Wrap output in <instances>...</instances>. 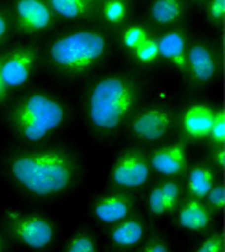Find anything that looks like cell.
I'll list each match as a JSON object with an SVG mask.
<instances>
[{
	"label": "cell",
	"instance_id": "obj_12",
	"mask_svg": "<svg viewBox=\"0 0 225 252\" xmlns=\"http://www.w3.org/2000/svg\"><path fill=\"white\" fill-rule=\"evenodd\" d=\"M150 168L163 177H178L187 172L188 150L185 141L176 139L157 146L149 154Z\"/></svg>",
	"mask_w": 225,
	"mask_h": 252
},
{
	"label": "cell",
	"instance_id": "obj_3",
	"mask_svg": "<svg viewBox=\"0 0 225 252\" xmlns=\"http://www.w3.org/2000/svg\"><path fill=\"white\" fill-rule=\"evenodd\" d=\"M40 63L51 75L61 79H82L101 68L112 53V37L99 28H75L50 38Z\"/></svg>",
	"mask_w": 225,
	"mask_h": 252
},
{
	"label": "cell",
	"instance_id": "obj_35",
	"mask_svg": "<svg viewBox=\"0 0 225 252\" xmlns=\"http://www.w3.org/2000/svg\"><path fill=\"white\" fill-rule=\"evenodd\" d=\"M86 2H88V4H90V6H94L95 9H97V6H99V4H101V0H86Z\"/></svg>",
	"mask_w": 225,
	"mask_h": 252
},
{
	"label": "cell",
	"instance_id": "obj_7",
	"mask_svg": "<svg viewBox=\"0 0 225 252\" xmlns=\"http://www.w3.org/2000/svg\"><path fill=\"white\" fill-rule=\"evenodd\" d=\"M152 168L149 154L141 148H125L117 154L110 168V181L115 189L136 192L145 189L150 181Z\"/></svg>",
	"mask_w": 225,
	"mask_h": 252
},
{
	"label": "cell",
	"instance_id": "obj_21",
	"mask_svg": "<svg viewBox=\"0 0 225 252\" xmlns=\"http://www.w3.org/2000/svg\"><path fill=\"white\" fill-rule=\"evenodd\" d=\"M150 35H152V32H150V28L147 24H143V22H132V24H126L123 28V32L119 35V42L130 53L139 44H143Z\"/></svg>",
	"mask_w": 225,
	"mask_h": 252
},
{
	"label": "cell",
	"instance_id": "obj_25",
	"mask_svg": "<svg viewBox=\"0 0 225 252\" xmlns=\"http://www.w3.org/2000/svg\"><path fill=\"white\" fill-rule=\"evenodd\" d=\"M207 139H209L214 146L224 145L225 121H224V110H222V108H216V112H214V119H213V125H211V132H209V137Z\"/></svg>",
	"mask_w": 225,
	"mask_h": 252
},
{
	"label": "cell",
	"instance_id": "obj_5",
	"mask_svg": "<svg viewBox=\"0 0 225 252\" xmlns=\"http://www.w3.org/2000/svg\"><path fill=\"white\" fill-rule=\"evenodd\" d=\"M2 228L11 243L28 251H46L57 240L55 221L42 212L6 208L2 212Z\"/></svg>",
	"mask_w": 225,
	"mask_h": 252
},
{
	"label": "cell",
	"instance_id": "obj_4",
	"mask_svg": "<svg viewBox=\"0 0 225 252\" xmlns=\"http://www.w3.org/2000/svg\"><path fill=\"white\" fill-rule=\"evenodd\" d=\"M72 110L63 97L32 90L20 95L7 112V128L22 145H46L68 126Z\"/></svg>",
	"mask_w": 225,
	"mask_h": 252
},
{
	"label": "cell",
	"instance_id": "obj_15",
	"mask_svg": "<svg viewBox=\"0 0 225 252\" xmlns=\"http://www.w3.org/2000/svg\"><path fill=\"white\" fill-rule=\"evenodd\" d=\"M216 108L205 102H192L182 112L180 128L183 135L190 141H205L211 132V125L214 119Z\"/></svg>",
	"mask_w": 225,
	"mask_h": 252
},
{
	"label": "cell",
	"instance_id": "obj_28",
	"mask_svg": "<svg viewBox=\"0 0 225 252\" xmlns=\"http://www.w3.org/2000/svg\"><path fill=\"white\" fill-rule=\"evenodd\" d=\"M224 201H225V195H224V187L222 183H214L211 187V190L207 192L205 195V203L209 205V208L213 212H220L224 208Z\"/></svg>",
	"mask_w": 225,
	"mask_h": 252
},
{
	"label": "cell",
	"instance_id": "obj_36",
	"mask_svg": "<svg viewBox=\"0 0 225 252\" xmlns=\"http://www.w3.org/2000/svg\"><path fill=\"white\" fill-rule=\"evenodd\" d=\"M188 2H196V4H201V2H205V0H188Z\"/></svg>",
	"mask_w": 225,
	"mask_h": 252
},
{
	"label": "cell",
	"instance_id": "obj_6",
	"mask_svg": "<svg viewBox=\"0 0 225 252\" xmlns=\"http://www.w3.org/2000/svg\"><path fill=\"white\" fill-rule=\"evenodd\" d=\"M42 51L35 44H20L0 53V77L9 92L24 90L37 73Z\"/></svg>",
	"mask_w": 225,
	"mask_h": 252
},
{
	"label": "cell",
	"instance_id": "obj_22",
	"mask_svg": "<svg viewBox=\"0 0 225 252\" xmlns=\"http://www.w3.org/2000/svg\"><path fill=\"white\" fill-rule=\"evenodd\" d=\"M130 57L138 66H154L159 63L161 55H159V44H157L156 35H150L143 44H139L136 50H132Z\"/></svg>",
	"mask_w": 225,
	"mask_h": 252
},
{
	"label": "cell",
	"instance_id": "obj_10",
	"mask_svg": "<svg viewBox=\"0 0 225 252\" xmlns=\"http://www.w3.org/2000/svg\"><path fill=\"white\" fill-rule=\"evenodd\" d=\"M218 53L207 40H194L187 50V69L185 75L194 88H205L218 77Z\"/></svg>",
	"mask_w": 225,
	"mask_h": 252
},
{
	"label": "cell",
	"instance_id": "obj_16",
	"mask_svg": "<svg viewBox=\"0 0 225 252\" xmlns=\"http://www.w3.org/2000/svg\"><path fill=\"white\" fill-rule=\"evenodd\" d=\"M157 44H159V55L163 61H167L180 73H185L188 50L187 33L183 32L180 26L169 28L163 35L157 37Z\"/></svg>",
	"mask_w": 225,
	"mask_h": 252
},
{
	"label": "cell",
	"instance_id": "obj_34",
	"mask_svg": "<svg viewBox=\"0 0 225 252\" xmlns=\"http://www.w3.org/2000/svg\"><path fill=\"white\" fill-rule=\"evenodd\" d=\"M7 97H9V90L6 88V84H4L2 77H0V106H4V104H6Z\"/></svg>",
	"mask_w": 225,
	"mask_h": 252
},
{
	"label": "cell",
	"instance_id": "obj_11",
	"mask_svg": "<svg viewBox=\"0 0 225 252\" xmlns=\"http://www.w3.org/2000/svg\"><path fill=\"white\" fill-rule=\"evenodd\" d=\"M90 214L101 225H113L134 214V197L126 190H108L95 195L90 203Z\"/></svg>",
	"mask_w": 225,
	"mask_h": 252
},
{
	"label": "cell",
	"instance_id": "obj_8",
	"mask_svg": "<svg viewBox=\"0 0 225 252\" xmlns=\"http://www.w3.org/2000/svg\"><path fill=\"white\" fill-rule=\"evenodd\" d=\"M7 9L13 32L26 37L48 33L57 24V17L51 11L48 0H13Z\"/></svg>",
	"mask_w": 225,
	"mask_h": 252
},
{
	"label": "cell",
	"instance_id": "obj_9",
	"mask_svg": "<svg viewBox=\"0 0 225 252\" xmlns=\"http://www.w3.org/2000/svg\"><path fill=\"white\" fill-rule=\"evenodd\" d=\"M176 123V115L170 108L147 106L136 110L126 123V130L132 139L141 143H157L167 137Z\"/></svg>",
	"mask_w": 225,
	"mask_h": 252
},
{
	"label": "cell",
	"instance_id": "obj_18",
	"mask_svg": "<svg viewBox=\"0 0 225 252\" xmlns=\"http://www.w3.org/2000/svg\"><path fill=\"white\" fill-rule=\"evenodd\" d=\"M57 19L70 22H90L97 17V9L86 0H48Z\"/></svg>",
	"mask_w": 225,
	"mask_h": 252
},
{
	"label": "cell",
	"instance_id": "obj_20",
	"mask_svg": "<svg viewBox=\"0 0 225 252\" xmlns=\"http://www.w3.org/2000/svg\"><path fill=\"white\" fill-rule=\"evenodd\" d=\"M97 17L110 28L123 26L130 17V0H101L97 6Z\"/></svg>",
	"mask_w": 225,
	"mask_h": 252
},
{
	"label": "cell",
	"instance_id": "obj_31",
	"mask_svg": "<svg viewBox=\"0 0 225 252\" xmlns=\"http://www.w3.org/2000/svg\"><path fill=\"white\" fill-rule=\"evenodd\" d=\"M207 20L218 26L224 20V0H207Z\"/></svg>",
	"mask_w": 225,
	"mask_h": 252
},
{
	"label": "cell",
	"instance_id": "obj_29",
	"mask_svg": "<svg viewBox=\"0 0 225 252\" xmlns=\"http://www.w3.org/2000/svg\"><path fill=\"white\" fill-rule=\"evenodd\" d=\"M196 252H224V236L220 232L209 234L205 240L196 247Z\"/></svg>",
	"mask_w": 225,
	"mask_h": 252
},
{
	"label": "cell",
	"instance_id": "obj_17",
	"mask_svg": "<svg viewBox=\"0 0 225 252\" xmlns=\"http://www.w3.org/2000/svg\"><path fill=\"white\" fill-rule=\"evenodd\" d=\"M187 15L185 0H152L149 6V19L157 28H176Z\"/></svg>",
	"mask_w": 225,
	"mask_h": 252
},
{
	"label": "cell",
	"instance_id": "obj_2",
	"mask_svg": "<svg viewBox=\"0 0 225 252\" xmlns=\"http://www.w3.org/2000/svg\"><path fill=\"white\" fill-rule=\"evenodd\" d=\"M143 84L130 73H108L95 79L84 94V117L97 137H113L126 126L141 101Z\"/></svg>",
	"mask_w": 225,
	"mask_h": 252
},
{
	"label": "cell",
	"instance_id": "obj_24",
	"mask_svg": "<svg viewBox=\"0 0 225 252\" xmlns=\"http://www.w3.org/2000/svg\"><path fill=\"white\" fill-rule=\"evenodd\" d=\"M163 195V205L167 214H174L176 207L182 201V185L176 177H165V181L159 183Z\"/></svg>",
	"mask_w": 225,
	"mask_h": 252
},
{
	"label": "cell",
	"instance_id": "obj_33",
	"mask_svg": "<svg viewBox=\"0 0 225 252\" xmlns=\"http://www.w3.org/2000/svg\"><path fill=\"white\" fill-rule=\"evenodd\" d=\"M11 240H9V236L4 232V228L0 227V252H6L11 249Z\"/></svg>",
	"mask_w": 225,
	"mask_h": 252
},
{
	"label": "cell",
	"instance_id": "obj_26",
	"mask_svg": "<svg viewBox=\"0 0 225 252\" xmlns=\"http://www.w3.org/2000/svg\"><path fill=\"white\" fill-rule=\"evenodd\" d=\"M147 208H149L150 216L156 218H163L167 214L165 212V205H163V195H161V187L159 183H156L149 192V199H147Z\"/></svg>",
	"mask_w": 225,
	"mask_h": 252
},
{
	"label": "cell",
	"instance_id": "obj_14",
	"mask_svg": "<svg viewBox=\"0 0 225 252\" xmlns=\"http://www.w3.org/2000/svg\"><path fill=\"white\" fill-rule=\"evenodd\" d=\"M147 232H149L147 221L138 214H130L125 220L110 225L108 241L117 251H130L147 238Z\"/></svg>",
	"mask_w": 225,
	"mask_h": 252
},
{
	"label": "cell",
	"instance_id": "obj_30",
	"mask_svg": "<svg viewBox=\"0 0 225 252\" xmlns=\"http://www.w3.org/2000/svg\"><path fill=\"white\" fill-rule=\"evenodd\" d=\"M13 33V24L11 17H9V9L4 6H0V50L6 46Z\"/></svg>",
	"mask_w": 225,
	"mask_h": 252
},
{
	"label": "cell",
	"instance_id": "obj_23",
	"mask_svg": "<svg viewBox=\"0 0 225 252\" xmlns=\"http://www.w3.org/2000/svg\"><path fill=\"white\" fill-rule=\"evenodd\" d=\"M97 240L92 230L88 228H77L68 236L64 243L66 252H97Z\"/></svg>",
	"mask_w": 225,
	"mask_h": 252
},
{
	"label": "cell",
	"instance_id": "obj_13",
	"mask_svg": "<svg viewBox=\"0 0 225 252\" xmlns=\"http://www.w3.org/2000/svg\"><path fill=\"white\" fill-rule=\"evenodd\" d=\"M176 214V225L190 234H203L207 232L213 225L214 212L209 208L205 199L188 195L174 210Z\"/></svg>",
	"mask_w": 225,
	"mask_h": 252
},
{
	"label": "cell",
	"instance_id": "obj_19",
	"mask_svg": "<svg viewBox=\"0 0 225 252\" xmlns=\"http://www.w3.org/2000/svg\"><path fill=\"white\" fill-rule=\"evenodd\" d=\"M216 183V172L209 164H196L187 174V192L188 195L205 199L207 192Z\"/></svg>",
	"mask_w": 225,
	"mask_h": 252
},
{
	"label": "cell",
	"instance_id": "obj_32",
	"mask_svg": "<svg viewBox=\"0 0 225 252\" xmlns=\"http://www.w3.org/2000/svg\"><path fill=\"white\" fill-rule=\"evenodd\" d=\"M211 163L214 164V168H216L218 172L224 170V166H225V148H224V145L214 146L213 154H211Z\"/></svg>",
	"mask_w": 225,
	"mask_h": 252
},
{
	"label": "cell",
	"instance_id": "obj_27",
	"mask_svg": "<svg viewBox=\"0 0 225 252\" xmlns=\"http://www.w3.org/2000/svg\"><path fill=\"white\" fill-rule=\"evenodd\" d=\"M138 249L141 252H169L170 251V243L161 236H150L149 240H143L138 245Z\"/></svg>",
	"mask_w": 225,
	"mask_h": 252
},
{
	"label": "cell",
	"instance_id": "obj_1",
	"mask_svg": "<svg viewBox=\"0 0 225 252\" xmlns=\"http://www.w3.org/2000/svg\"><path fill=\"white\" fill-rule=\"evenodd\" d=\"M4 172L20 194L32 199H57L82 181V161L70 148L26 145L4 158Z\"/></svg>",
	"mask_w": 225,
	"mask_h": 252
}]
</instances>
